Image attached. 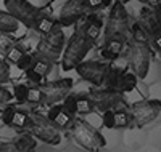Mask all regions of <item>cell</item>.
I'll return each instance as SVG.
<instances>
[{
    "label": "cell",
    "instance_id": "6da1fadb",
    "mask_svg": "<svg viewBox=\"0 0 161 152\" xmlns=\"http://www.w3.org/2000/svg\"><path fill=\"white\" fill-rule=\"evenodd\" d=\"M66 130L69 131L71 139L86 150H100L106 144V139L103 138V134L93 128L90 123L80 120V119L73 117L69 127Z\"/></svg>",
    "mask_w": 161,
    "mask_h": 152
},
{
    "label": "cell",
    "instance_id": "7a4b0ae2",
    "mask_svg": "<svg viewBox=\"0 0 161 152\" xmlns=\"http://www.w3.org/2000/svg\"><path fill=\"white\" fill-rule=\"evenodd\" d=\"M92 42L84 35V32L77 29L71 38L68 40V45H66L64 48V53L63 58H61V67L64 69V71H71V69H74L80 61H82L86 58V54L90 51L92 48Z\"/></svg>",
    "mask_w": 161,
    "mask_h": 152
},
{
    "label": "cell",
    "instance_id": "3957f363",
    "mask_svg": "<svg viewBox=\"0 0 161 152\" xmlns=\"http://www.w3.org/2000/svg\"><path fill=\"white\" fill-rule=\"evenodd\" d=\"M110 15H108V21L105 26V38H121L126 40L130 35L129 32V13L124 7L123 2H116L113 5H110Z\"/></svg>",
    "mask_w": 161,
    "mask_h": 152
},
{
    "label": "cell",
    "instance_id": "277c9868",
    "mask_svg": "<svg viewBox=\"0 0 161 152\" xmlns=\"http://www.w3.org/2000/svg\"><path fill=\"white\" fill-rule=\"evenodd\" d=\"M64 47V32H63V26L60 23H55L53 27L44 34L39 38L37 43V53L39 56H42L52 63H55L60 56Z\"/></svg>",
    "mask_w": 161,
    "mask_h": 152
},
{
    "label": "cell",
    "instance_id": "5b68a950",
    "mask_svg": "<svg viewBox=\"0 0 161 152\" xmlns=\"http://www.w3.org/2000/svg\"><path fill=\"white\" fill-rule=\"evenodd\" d=\"M29 125L28 130L36 139H40L47 144L57 146L61 143V134L58 131V128L50 122V119L40 112H31L29 114Z\"/></svg>",
    "mask_w": 161,
    "mask_h": 152
},
{
    "label": "cell",
    "instance_id": "8992f818",
    "mask_svg": "<svg viewBox=\"0 0 161 152\" xmlns=\"http://www.w3.org/2000/svg\"><path fill=\"white\" fill-rule=\"evenodd\" d=\"M89 98L93 104V109L100 110V112H103V110H108V109H127L129 104L127 101L123 98V93H119L113 88H100L97 87L95 90H92Z\"/></svg>",
    "mask_w": 161,
    "mask_h": 152
},
{
    "label": "cell",
    "instance_id": "52a82bcc",
    "mask_svg": "<svg viewBox=\"0 0 161 152\" xmlns=\"http://www.w3.org/2000/svg\"><path fill=\"white\" fill-rule=\"evenodd\" d=\"M127 63L132 72L139 79H145L148 74L150 67V48L148 43H140V42H132L127 48Z\"/></svg>",
    "mask_w": 161,
    "mask_h": 152
},
{
    "label": "cell",
    "instance_id": "ba28073f",
    "mask_svg": "<svg viewBox=\"0 0 161 152\" xmlns=\"http://www.w3.org/2000/svg\"><path fill=\"white\" fill-rule=\"evenodd\" d=\"M137 82H139V77L132 71H129V69L110 66L103 85L108 88H113L119 93H129L137 87Z\"/></svg>",
    "mask_w": 161,
    "mask_h": 152
},
{
    "label": "cell",
    "instance_id": "9c48e42d",
    "mask_svg": "<svg viewBox=\"0 0 161 152\" xmlns=\"http://www.w3.org/2000/svg\"><path fill=\"white\" fill-rule=\"evenodd\" d=\"M161 112L159 99H142L130 106V119L137 127H145L158 119Z\"/></svg>",
    "mask_w": 161,
    "mask_h": 152
},
{
    "label": "cell",
    "instance_id": "30bf717a",
    "mask_svg": "<svg viewBox=\"0 0 161 152\" xmlns=\"http://www.w3.org/2000/svg\"><path fill=\"white\" fill-rule=\"evenodd\" d=\"M3 2H5L7 11L19 24H23L24 27H28V29H32L34 21L40 13L39 8H36L32 3L28 2V0H3Z\"/></svg>",
    "mask_w": 161,
    "mask_h": 152
},
{
    "label": "cell",
    "instance_id": "8fae6325",
    "mask_svg": "<svg viewBox=\"0 0 161 152\" xmlns=\"http://www.w3.org/2000/svg\"><path fill=\"white\" fill-rule=\"evenodd\" d=\"M108 67L110 64H105L100 61H80L74 69L77 71V74L80 75V79L92 84L93 87H103V82L108 74Z\"/></svg>",
    "mask_w": 161,
    "mask_h": 152
},
{
    "label": "cell",
    "instance_id": "7c38bea8",
    "mask_svg": "<svg viewBox=\"0 0 161 152\" xmlns=\"http://www.w3.org/2000/svg\"><path fill=\"white\" fill-rule=\"evenodd\" d=\"M37 87L40 88L44 94V104L45 106H52L60 103L68 93H71L73 90V80L71 79H61V80H55V82H47V84H37Z\"/></svg>",
    "mask_w": 161,
    "mask_h": 152
},
{
    "label": "cell",
    "instance_id": "4fadbf2b",
    "mask_svg": "<svg viewBox=\"0 0 161 152\" xmlns=\"http://www.w3.org/2000/svg\"><path fill=\"white\" fill-rule=\"evenodd\" d=\"M87 13V8L84 5L82 0H66L64 5L60 10V24L63 27H69L76 24L79 19H82V16Z\"/></svg>",
    "mask_w": 161,
    "mask_h": 152
},
{
    "label": "cell",
    "instance_id": "5bb4252c",
    "mask_svg": "<svg viewBox=\"0 0 161 152\" xmlns=\"http://www.w3.org/2000/svg\"><path fill=\"white\" fill-rule=\"evenodd\" d=\"M47 117L50 119V122L58 130H66L69 127L71 120H73V115L69 112H66V110L63 109V106H50Z\"/></svg>",
    "mask_w": 161,
    "mask_h": 152
},
{
    "label": "cell",
    "instance_id": "9a60e30c",
    "mask_svg": "<svg viewBox=\"0 0 161 152\" xmlns=\"http://www.w3.org/2000/svg\"><path fill=\"white\" fill-rule=\"evenodd\" d=\"M126 45V40L121 38H105V47L100 50V56L106 61H116Z\"/></svg>",
    "mask_w": 161,
    "mask_h": 152
},
{
    "label": "cell",
    "instance_id": "2e32d148",
    "mask_svg": "<svg viewBox=\"0 0 161 152\" xmlns=\"http://www.w3.org/2000/svg\"><path fill=\"white\" fill-rule=\"evenodd\" d=\"M80 31L84 32V35L93 43L95 40L102 35V31H103V21L97 16V15H89L84 26L80 27Z\"/></svg>",
    "mask_w": 161,
    "mask_h": 152
},
{
    "label": "cell",
    "instance_id": "e0dca14e",
    "mask_svg": "<svg viewBox=\"0 0 161 152\" xmlns=\"http://www.w3.org/2000/svg\"><path fill=\"white\" fill-rule=\"evenodd\" d=\"M13 147L18 152H29V150H34L37 147V139L31 133H21L13 141Z\"/></svg>",
    "mask_w": 161,
    "mask_h": 152
},
{
    "label": "cell",
    "instance_id": "ac0fdd59",
    "mask_svg": "<svg viewBox=\"0 0 161 152\" xmlns=\"http://www.w3.org/2000/svg\"><path fill=\"white\" fill-rule=\"evenodd\" d=\"M18 29H19V23L13 18L8 11L0 10V31L11 34V32H16Z\"/></svg>",
    "mask_w": 161,
    "mask_h": 152
},
{
    "label": "cell",
    "instance_id": "d6986e66",
    "mask_svg": "<svg viewBox=\"0 0 161 152\" xmlns=\"http://www.w3.org/2000/svg\"><path fill=\"white\" fill-rule=\"evenodd\" d=\"M53 24H55V21H53L48 15H44V13H39V16L36 18V21H34V26H32V29L37 32V34H40V35H44V34H47L52 27H53Z\"/></svg>",
    "mask_w": 161,
    "mask_h": 152
},
{
    "label": "cell",
    "instance_id": "ffe728a7",
    "mask_svg": "<svg viewBox=\"0 0 161 152\" xmlns=\"http://www.w3.org/2000/svg\"><path fill=\"white\" fill-rule=\"evenodd\" d=\"M29 67H32L34 71H37L42 77H47L52 71V67H53V63L42 58V56H39V54H36V56H32V63H31Z\"/></svg>",
    "mask_w": 161,
    "mask_h": 152
},
{
    "label": "cell",
    "instance_id": "44dd1931",
    "mask_svg": "<svg viewBox=\"0 0 161 152\" xmlns=\"http://www.w3.org/2000/svg\"><path fill=\"white\" fill-rule=\"evenodd\" d=\"M29 112H24V110H19L18 107L15 109L13 112V117L10 120V127L13 128H18V130H23V128H28L29 125Z\"/></svg>",
    "mask_w": 161,
    "mask_h": 152
},
{
    "label": "cell",
    "instance_id": "7402d4cb",
    "mask_svg": "<svg viewBox=\"0 0 161 152\" xmlns=\"http://www.w3.org/2000/svg\"><path fill=\"white\" fill-rule=\"evenodd\" d=\"M129 32L134 42H140V43H148L150 37L147 34V31L143 29V26L140 23H132V26L129 27Z\"/></svg>",
    "mask_w": 161,
    "mask_h": 152
},
{
    "label": "cell",
    "instance_id": "603a6c76",
    "mask_svg": "<svg viewBox=\"0 0 161 152\" xmlns=\"http://www.w3.org/2000/svg\"><path fill=\"white\" fill-rule=\"evenodd\" d=\"M130 114L127 109H116L114 110V128H127L130 125Z\"/></svg>",
    "mask_w": 161,
    "mask_h": 152
},
{
    "label": "cell",
    "instance_id": "cb8c5ba5",
    "mask_svg": "<svg viewBox=\"0 0 161 152\" xmlns=\"http://www.w3.org/2000/svg\"><path fill=\"white\" fill-rule=\"evenodd\" d=\"M26 103L44 104V94L40 91V88L37 87V84H34V87H28V90H26Z\"/></svg>",
    "mask_w": 161,
    "mask_h": 152
},
{
    "label": "cell",
    "instance_id": "d4e9b609",
    "mask_svg": "<svg viewBox=\"0 0 161 152\" xmlns=\"http://www.w3.org/2000/svg\"><path fill=\"white\" fill-rule=\"evenodd\" d=\"M93 110V104L89 96H76V114H90Z\"/></svg>",
    "mask_w": 161,
    "mask_h": 152
},
{
    "label": "cell",
    "instance_id": "484cf974",
    "mask_svg": "<svg viewBox=\"0 0 161 152\" xmlns=\"http://www.w3.org/2000/svg\"><path fill=\"white\" fill-rule=\"evenodd\" d=\"M24 53V50L21 48V47H18L16 43L13 45V47H10L8 48V51L3 54V59L7 61V63H11V64H15L18 59H19V56Z\"/></svg>",
    "mask_w": 161,
    "mask_h": 152
},
{
    "label": "cell",
    "instance_id": "4316f807",
    "mask_svg": "<svg viewBox=\"0 0 161 152\" xmlns=\"http://www.w3.org/2000/svg\"><path fill=\"white\" fill-rule=\"evenodd\" d=\"M15 45V40H13L7 32H2L0 31V56H3V54L8 51L10 47Z\"/></svg>",
    "mask_w": 161,
    "mask_h": 152
},
{
    "label": "cell",
    "instance_id": "83f0119b",
    "mask_svg": "<svg viewBox=\"0 0 161 152\" xmlns=\"http://www.w3.org/2000/svg\"><path fill=\"white\" fill-rule=\"evenodd\" d=\"M61 101H63V109L66 110V112H69L71 115H74L76 114V96L68 93Z\"/></svg>",
    "mask_w": 161,
    "mask_h": 152
},
{
    "label": "cell",
    "instance_id": "f1b7e54d",
    "mask_svg": "<svg viewBox=\"0 0 161 152\" xmlns=\"http://www.w3.org/2000/svg\"><path fill=\"white\" fill-rule=\"evenodd\" d=\"M26 90H28V87L21 85V84H18V85L13 87V96L16 98L18 104H24V103H26Z\"/></svg>",
    "mask_w": 161,
    "mask_h": 152
},
{
    "label": "cell",
    "instance_id": "f546056e",
    "mask_svg": "<svg viewBox=\"0 0 161 152\" xmlns=\"http://www.w3.org/2000/svg\"><path fill=\"white\" fill-rule=\"evenodd\" d=\"M10 80V67L8 63L3 59V56H0V84H7Z\"/></svg>",
    "mask_w": 161,
    "mask_h": 152
},
{
    "label": "cell",
    "instance_id": "4dcf8cb0",
    "mask_svg": "<svg viewBox=\"0 0 161 152\" xmlns=\"http://www.w3.org/2000/svg\"><path fill=\"white\" fill-rule=\"evenodd\" d=\"M103 127L105 128H114V110L113 109H108V110H103Z\"/></svg>",
    "mask_w": 161,
    "mask_h": 152
},
{
    "label": "cell",
    "instance_id": "1f68e13d",
    "mask_svg": "<svg viewBox=\"0 0 161 152\" xmlns=\"http://www.w3.org/2000/svg\"><path fill=\"white\" fill-rule=\"evenodd\" d=\"M31 63H32V54H29V53H23L21 56H19V59L15 63L16 64V67L18 69H21V71H24V69H28L29 66H31Z\"/></svg>",
    "mask_w": 161,
    "mask_h": 152
},
{
    "label": "cell",
    "instance_id": "d6a6232c",
    "mask_svg": "<svg viewBox=\"0 0 161 152\" xmlns=\"http://www.w3.org/2000/svg\"><path fill=\"white\" fill-rule=\"evenodd\" d=\"M24 72H26V79H28L31 84H40V82L44 80V77L40 75L37 71H34L32 67H28V69H24Z\"/></svg>",
    "mask_w": 161,
    "mask_h": 152
},
{
    "label": "cell",
    "instance_id": "836d02e7",
    "mask_svg": "<svg viewBox=\"0 0 161 152\" xmlns=\"http://www.w3.org/2000/svg\"><path fill=\"white\" fill-rule=\"evenodd\" d=\"M15 109H16V106H7V107L2 110V122L5 123V125H8V127H10V120H11V117H13Z\"/></svg>",
    "mask_w": 161,
    "mask_h": 152
},
{
    "label": "cell",
    "instance_id": "e575fe53",
    "mask_svg": "<svg viewBox=\"0 0 161 152\" xmlns=\"http://www.w3.org/2000/svg\"><path fill=\"white\" fill-rule=\"evenodd\" d=\"M82 2H84L87 11H97V10H100V8H105L102 0H82Z\"/></svg>",
    "mask_w": 161,
    "mask_h": 152
},
{
    "label": "cell",
    "instance_id": "d590c367",
    "mask_svg": "<svg viewBox=\"0 0 161 152\" xmlns=\"http://www.w3.org/2000/svg\"><path fill=\"white\" fill-rule=\"evenodd\" d=\"M11 98H13V94H11L5 87H3V84H0V106L10 103V101H11Z\"/></svg>",
    "mask_w": 161,
    "mask_h": 152
},
{
    "label": "cell",
    "instance_id": "8d00e7d4",
    "mask_svg": "<svg viewBox=\"0 0 161 152\" xmlns=\"http://www.w3.org/2000/svg\"><path fill=\"white\" fill-rule=\"evenodd\" d=\"M13 147V143H11V146H8L7 143H2V141H0V152H3V150H10ZM13 149H15V147H13Z\"/></svg>",
    "mask_w": 161,
    "mask_h": 152
},
{
    "label": "cell",
    "instance_id": "74e56055",
    "mask_svg": "<svg viewBox=\"0 0 161 152\" xmlns=\"http://www.w3.org/2000/svg\"><path fill=\"white\" fill-rule=\"evenodd\" d=\"M102 2H103V7H105V8H108V7L111 5V0H102Z\"/></svg>",
    "mask_w": 161,
    "mask_h": 152
},
{
    "label": "cell",
    "instance_id": "f35d334b",
    "mask_svg": "<svg viewBox=\"0 0 161 152\" xmlns=\"http://www.w3.org/2000/svg\"><path fill=\"white\" fill-rule=\"evenodd\" d=\"M139 2H142V3H147V2H152V0H139Z\"/></svg>",
    "mask_w": 161,
    "mask_h": 152
}]
</instances>
